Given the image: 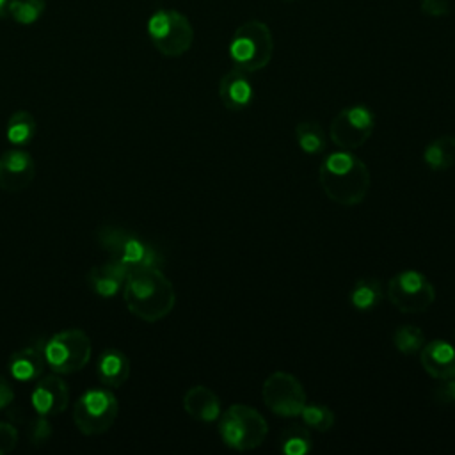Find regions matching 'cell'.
Listing matches in <instances>:
<instances>
[{
    "label": "cell",
    "instance_id": "cell-1",
    "mask_svg": "<svg viewBox=\"0 0 455 455\" xmlns=\"http://www.w3.org/2000/svg\"><path fill=\"white\" fill-rule=\"evenodd\" d=\"M121 290L128 311L149 323L165 318L176 304L174 286L160 267L130 270Z\"/></svg>",
    "mask_w": 455,
    "mask_h": 455
},
{
    "label": "cell",
    "instance_id": "cell-2",
    "mask_svg": "<svg viewBox=\"0 0 455 455\" xmlns=\"http://www.w3.org/2000/svg\"><path fill=\"white\" fill-rule=\"evenodd\" d=\"M368 165L352 151L338 149L327 155L318 167V183L323 194L341 206H355L370 190Z\"/></svg>",
    "mask_w": 455,
    "mask_h": 455
},
{
    "label": "cell",
    "instance_id": "cell-3",
    "mask_svg": "<svg viewBox=\"0 0 455 455\" xmlns=\"http://www.w3.org/2000/svg\"><path fill=\"white\" fill-rule=\"evenodd\" d=\"M228 52L235 68L245 73L263 69L274 55V37L268 25L259 20L242 23L231 36Z\"/></svg>",
    "mask_w": 455,
    "mask_h": 455
},
{
    "label": "cell",
    "instance_id": "cell-4",
    "mask_svg": "<svg viewBox=\"0 0 455 455\" xmlns=\"http://www.w3.org/2000/svg\"><path fill=\"white\" fill-rule=\"evenodd\" d=\"M219 434L226 446L236 451L256 450L268 434L263 414L245 403L229 405L219 418Z\"/></svg>",
    "mask_w": 455,
    "mask_h": 455
},
{
    "label": "cell",
    "instance_id": "cell-5",
    "mask_svg": "<svg viewBox=\"0 0 455 455\" xmlns=\"http://www.w3.org/2000/svg\"><path fill=\"white\" fill-rule=\"evenodd\" d=\"M98 243L110 259L117 261L126 272L162 265V256L153 245L117 226H101L98 229Z\"/></svg>",
    "mask_w": 455,
    "mask_h": 455
},
{
    "label": "cell",
    "instance_id": "cell-6",
    "mask_svg": "<svg viewBox=\"0 0 455 455\" xmlns=\"http://www.w3.org/2000/svg\"><path fill=\"white\" fill-rule=\"evenodd\" d=\"M148 36L165 57L187 53L194 43V28L185 14L174 9H158L148 20Z\"/></svg>",
    "mask_w": 455,
    "mask_h": 455
},
{
    "label": "cell",
    "instance_id": "cell-7",
    "mask_svg": "<svg viewBox=\"0 0 455 455\" xmlns=\"http://www.w3.org/2000/svg\"><path fill=\"white\" fill-rule=\"evenodd\" d=\"M92 343L82 329H66L44 343L46 364L59 375L80 371L91 359Z\"/></svg>",
    "mask_w": 455,
    "mask_h": 455
},
{
    "label": "cell",
    "instance_id": "cell-8",
    "mask_svg": "<svg viewBox=\"0 0 455 455\" xmlns=\"http://www.w3.org/2000/svg\"><path fill=\"white\" fill-rule=\"evenodd\" d=\"M119 412L117 398L110 389H87L73 405V423L84 435L107 432Z\"/></svg>",
    "mask_w": 455,
    "mask_h": 455
},
{
    "label": "cell",
    "instance_id": "cell-9",
    "mask_svg": "<svg viewBox=\"0 0 455 455\" xmlns=\"http://www.w3.org/2000/svg\"><path fill=\"white\" fill-rule=\"evenodd\" d=\"M386 297L400 313H423L434 304L435 288L421 272L402 270L387 281Z\"/></svg>",
    "mask_w": 455,
    "mask_h": 455
},
{
    "label": "cell",
    "instance_id": "cell-10",
    "mask_svg": "<svg viewBox=\"0 0 455 455\" xmlns=\"http://www.w3.org/2000/svg\"><path fill=\"white\" fill-rule=\"evenodd\" d=\"M263 403L281 418H297L307 402L302 384L288 371L270 373L261 386Z\"/></svg>",
    "mask_w": 455,
    "mask_h": 455
},
{
    "label": "cell",
    "instance_id": "cell-11",
    "mask_svg": "<svg viewBox=\"0 0 455 455\" xmlns=\"http://www.w3.org/2000/svg\"><path fill=\"white\" fill-rule=\"evenodd\" d=\"M375 126L373 112L364 105H350L341 108L329 126L331 140L347 151H354L366 144Z\"/></svg>",
    "mask_w": 455,
    "mask_h": 455
},
{
    "label": "cell",
    "instance_id": "cell-12",
    "mask_svg": "<svg viewBox=\"0 0 455 455\" xmlns=\"http://www.w3.org/2000/svg\"><path fill=\"white\" fill-rule=\"evenodd\" d=\"M36 176V164L30 153L9 149L0 155V188L9 194L28 188Z\"/></svg>",
    "mask_w": 455,
    "mask_h": 455
},
{
    "label": "cell",
    "instance_id": "cell-13",
    "mask_svg": "<svg viewBox=\"0 0 455 455\" xmlns=\"http://www.w3.org/2000/svg\"><path fill=\"white\" fill-rule=\"evenodd\" d=\"M30 402L39 416L62 414L69 405L68 384L57 375H41L32 387Z\"/></svg>",
    "mask_w": 455,
    "mask_h": 455
},
{
    "label": "cell",
    "instance_id": "cell-14",
    "mask_svg": "<svg viewBox=\"0 0 455 455\" xmlns=\"http://www.w3.org/2000/svg\"><path fill=\"white\" fill-rule=\"evenodd\" d=\"M423 370L437 380L455 379V345L444 339H432L419 350Z\"/></svg>",
    "mask_w": 455,
    "mask_h": 455
},
{
    "label": "cell",
    "instance_id": "cell-15",
    "mask_svg": "<svg viewBox=\"0 0 455 455\" xmlns=\"http://www.w3.org/2000/svg\"><path fill=\"white\" fill-rule=\"evenodd\" d=\"M219 98L220 103L231 112H240L247 108L254 98V89L247 73L238 68L224 73L219 82Z\"/></svg>",
    "mask_w": 455,
    "mask_h": 455
},
{
    "label": "cell",
    "instance_id": "cell-16",
    "mask_svg": "<svg viewBox=\"0 0 455 455\" xmlns=\"http://www.w3.org/2000/svg\"><path fill=\"white\" fill-rule=\"evenodd\" d=\"M46 366L44 343H32L16 350L9 359V371L20 382L37 380Z\"/></svg>",
    "mask_w": 455,
    "mask_h": 455
},
{
    "label": "cell",
    "instance_id": "cell-17",
    "mask_svg": "<svg viewBox=\"0 0 455 455\" xmlns=\"http://www.w3.org/2000/svg\"><path fill=\"white\" fill-rule=\"evenodd\" d=\"M183 409L185 412L203 423L217 421L222 414V405L219 396L206 386H192L183 395Z\"/></svg>",
    "mask_w": 455,
    "mask_h": 455
},
{
    "label": "cell",
    "instance_id": "cell-18",
    "mask_svg": "<svg viewBox=\"0 0 455 455\" xmlns=\"http://www.w3.org/2000/svg\"><path fill=\"white\" fill-rule=\"evenodd\" d=\"M126 274L128 272L117 261L108 259L107 263L92 267L89 270L87 281L96 295L108 299V297H114L123 288Z\"/></svg>",
    "mask_w": 455,
    "mask_h": 455
},
{
    "label": "cell",
    "instance_id": "cell-19",
    "mask_svg": "<svg viewBox=\"0 0 455 455\" xmlns=\"http://www.w3.org/2000/svg\"><path fill=\"white\" fill-rule=\"evenodd\" d=\"M98 377L107 387H119L130 377V359L117 348L105 350L98 359Z\"/></svg>",
    "mask_w": 455,
    "mask_h": 455
},
{
    "label": "cell",
    "instance_id": "cell-20",
    "mask_svg": "<svg viewBox=\"0 0 455 455\" xmlns=\"http://www.w3.org/2000/svg\"><path fill=\"white\" fill-rule=\"evenodd\" d=\"M423 162L435 172L450 169L455 164V137L441 135L430 140L423 149Z\"/></svg>",
    "mask_w": 455,
    "mask_h": 455
},
{
    "label": "cell",
    "instance_id": "cell-21",
    "mask_svg": "<svg viewBox=\"0 0 455 455\" xmlns=\"http://www.w3.org/2000/svg\"><path fill=\"white\" fill-rule=\"evenodd\" d=\"M350 304L354 309L361 313L373 311L384 299V288L379 279L373 277H363L354 283L350 293H348Z\"/></svg>",
    "mask_w": 455,
    "mask_h": 455
},
{
    "label": "cell",
    "instance_id": "cell-22",
    "mask_svg": "<svg viewBox=\"0 0 455 455\" xmlns=\"http://www.w3.org/2000/svg\"><path fill=\"white\" fill-rule=\"evenodd\" d=\"M36 119L27 110L14 112L5 126V137L14 146H25L28 144L36 135Z\"/></svg>",
    "mask_w": 455,
    "mask_h": 455
},
{
    "label": "cell",
    "instance_id": "cell-23",
    "mask_svg": "<svg viewBox=\"0 0 455 455\" xmlns=\"http://www.w3.org/2000/svg\"><path fill=\"white\" fill-rule=\"evenodd\" d=\"M295 137H297L299 148L307 155L322 153L327 144L322 126L315 121H300L295 126Z\"/></svg>",
    "mask_w": 455,
    "mask_h": 455
},
{
    "label": "cell",
    "instance_id": "cell-24",
    "mask_svg": "<svg viewBox=\"0 0 455 455\" xmlns=\"http://www.w3.org/2000/svg\"><path fill=\"white\" fill-rule=\"evenodd\" d=\"M279 450L286 455H306L311 450V434L304 425H290L279 437Z\"/></svg>",
    "mask_w": 455,
    "mask_h": 455
},
{
    "label": "cell",
    "instance_id": "cell-25",
    "mask_svg": "<svg viewBox=\"0 0 455 455\" xmlns=\"http://www.w3.org/2000/svg\"><path fill=\"white\" fill-rule=\"evenodd\" d=\"M44 7V0H7L5 12L20 25H32L43 16Z\"/></svg>",
    "mask_w": 455,
    "mask_h": 455
},
{
    "label": "cell",
    "instance_id": "cell-26",
    "mask_svg": "<svg viewBox=\"0 0 455 455\" xmlns=\"http://www.w3.org/2000/svg\"><path fill=\"white\" fill-rule=\"evenodd\" d=\"M393 345L403 355L418 354L425 345V334L416 325H398L393 332Z\"/></svg>",
    "mask_w": 455,
    "mask_h": 455
},
{
    "label": "cell",
    "instance_id": "cell-27",
    "mask_svg": "<svg viewBox=\"0 0 455 455\" xmlns=\"http://www.w3.org/2000/svg\"><path fill=\"white\" fill-rule=\"evenodd\" d=\"M302 418V423L311 428V430H318V432H327L334 427V421H336V416L334 412L323 405V403H307L302 407L300 414Z\"/></svg>",
    "mask_w": 455,
    "mask_h": 455
},
{
    "label": "cell",
    "instance_id": "cell-28",
    "mask_svg": "<svg viewBox=\"0 0 455 455\" xmlns=\"http://www.w3.org/2000/svg\"><path fill=\"white\" fill-rule=\"evenodd\" d=\"M52 437V425L50 421L46 419V416H41L37 418L32 427H30V439L36 446H41L44 444L48 439Z\"/></svg>",
    "mask_w": 455,
    "mask_h": 455
},
{
    "label": "cell",
    "instance_id": "cell-29",
    "mask_svg": "<svg viewBox=\"0 0 455 455\" xmlns=\"http://www.w3.org/2000/svg\"><path fill=\"white\" fill-rule=\"evenodd\" d=\"M18 444V430L9 425L0 421V455H7L12 451Z\"/></svg>",
    "mask_w": 455,
    "mask_h": 455
},
{
    "label": "cell",
    "instance_id": "cell-30",
    "mask_svg": "<svg viewBox=\"0 0 455 455\" xmlns=\"http://www.w3.org/2000/svg\"><path fill=\"white\" fill-rule=\"evenodd\" d=\"M448 0H419V11L428 18H443L450 12Z\"/></svg>",
    "mask_w": 455,
    "mask_h": 455
},
{
    "label": "cell",
    "instance_id": "cell-31",
    "mask_svg": "<svg viewBox=\"0 0 455 455\" xmlns=\"http://www.w3.org/2000/svg\"><path fill=\"white\" fill-rule=\"evenodd\" d=\"M12 400H14V389L9 384V380L0 375V411L5 409Z\"/></svg>",
    "mask_w": 455,
    "mask_h": 455
},
{
    "label": "cell",
    "instance_id": "cell-32",
    "mask_svg": "<svg viewBox=\"0 0 455 455\" xmlns=\"http://www.w3.org/2000/svg\"><path fill=\"white\" fill-rule=\"evenodd\" d=\"M5 5H7V0H0V16H4V12H5Z\"/></svg>",
    "mask_w": 455,
    "mask_h": 455
},
{
    "label": "cell",
    "instance_id": "cell-33",
    "mask_svg": "<svg viewBox=\"0 0 455 455\" xmlns=\"http://www.w3.org/2000/svg\"><path fill=\"white\" fill-rule=\"evenodd\" d=\"M284 2H293V0H284Z\"/></svg>",
    "mask_w": 455,
    "mask_h": 455
}]
</instances>
